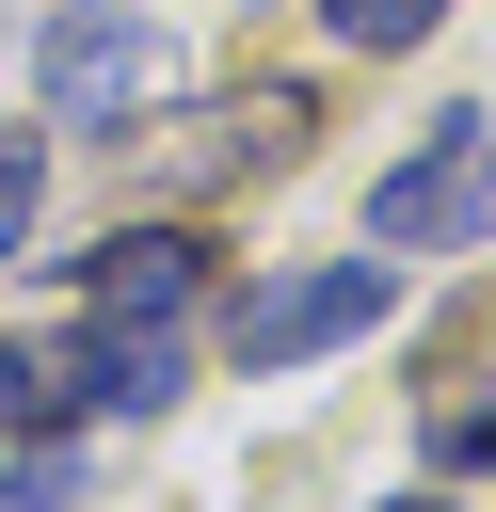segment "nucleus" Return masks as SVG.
<instances>
[{
    "mask_svg": "<svg viewBox=\"0 0 496 512\" xmlns=\"http://www.w3.org/2000/svg\"><path fill=\"white\" fill-rule=\"evenodd\" d=\"M0 512H80V448H64V432H48V448H32V464H0Z\"/></svg>",
    "mask_w": 496,
    "mask_h": 512,
    "instance_id": "9",
    "label": "nucleus"
},
{
    "mask_svg": "<svg viewBox=\"0 0 496 512\" xmlns=\"http://www.w3.org/2000/svg\"><path fill=\"white\" fill-rule=\"evenodd\" d=\"M432 16H448V0H320V32H336V48H416Z\"/></svg>",
    "mask_w": 496,
    "mask_h": 512,
    "instance_id": "8",
    "label": "nucleus"
},
{
    "mask_svg": "<svg viewBox=\"0 0 496 512\" xmlns=\"http://www.w3.org/2000/svg\"><path fill=\"white\" fill-rule=\"evenodd\" d=\"M0 432H32V352L0 336Z\"/></svg>",
    "mask_w": 496,
    "mask_h": 512,
    "instance_id": "11",
    "label": "nucleus"
},
{
    "mask_svg": "<svg viewBox=\"0 0 496 512\" xmlns=\"http://www.w3.org/2000/svg\"><path fill=\"white\" fill-rule=\"evenodd\" d=\"M304 144H320V112H304L288 80H256V96H208V112L160 128V192H240V176H272V160H304Z\"/></svg>",
    "mask_w": 496,
    "mask_h": 512,
    "instance_id": "4",
    "label": "nucleus"
},
{
    "mask_svg": "<svg viewBox=\"0 0 496 512\" xmlns=\"http://www.w3.org/2000/svg\"><path fill=\"white\" fill-rule=\"evenodd\" d=\"M368 240H384V256H464V240H496V128H480V112H432V144L384 160Z\"/></svg>",
    "mask_w": 496,
    "mask_h": 512,
    "instance_id": "2",
    "label": "nucleus"
},
{
    "mask_svg": "<svg viewBox=\"0 0 496 512\" xmlns=\"http://www.w3.org/2000/svg\"><path fill=\"white\" fill-rule=\"evenodd\" d=\"M64 384L112 400V416H160V400L192 384V336H176V320H96V336L64 352Z\"/></svg>",
    "mask_w": 496,
    "mask_h": 512,
    "instance_id": "7",
    "label": "nucleus"
},
{
    "mask_svg": "<svg viewBox=\"0 0 496 512\" xmlns=\"http://www.w3.org/2000/svg\"><path fill=\"white\" fill-rule=\"evenodd\" d=\"M80 304H96V320H192V304H208V240H192V224H128V240L80 256Z\"/></svg>",
    "mask_w": 496,
    "mask_h": 512,
    "instance_id": "5",
    "label": "nucleus"
},
{
    "mask_svg": "<svg viewBox=\"0 0 496 512\" xmlns=\"http://www.w3.org/2000/svg\"><path fill=\"white\" fill-rule=\"evenodd\" d=\"M32 208H48V144H32V128H0V256L32 240Z\"/></svg>",
    "mask_w": 496,
    "mask_h": 512,
    "instance_id": "10",
    "label": "nucleus"
},
{
    "mask_svg": "<svg viewBox=\"0 0 496 512\" xmlns=\"http://www.w3.org/2000/svg\"><path fill=\"white\" fill-rule=\"evenodd\" d=\"M384 304H400V272H384V256H320V272H256V288L224 304V352H240V368H304V352L368 336Z\"/></svg>",
    "mask_w": 496,
    "mask_h": 512,
    "instance_id": "3",
    "label": "nucleus"
},
{
    "mask_svg": "<svg viewBox=\"0 0 496 512\" xmlns=\"http://www.w3.org/2000/svg\"><path fill=\"white\" fill-rule=\"evenodd\" d=\"M160 80H176L160 0H80V16L32 48V96H48L64 128H128V112H160Z\"/></svg>",
    "mask_w": 496,
    "mask_h": 512,
    "instance_id": "1",
    "label": "nucleus"
},
{
    "mask_svg": "<svg viewBox=\"0 0 496 512\" xmlns=\"http://www.w3.org/2000/svg\"><path fill=\"white\" fill-rule=\"evenodd\" d=\"M400 512H448V496H400Z\"/></svg>",
    "mask_w": 496,
    "mask_h": 512,
    "instance_id": "12",
    "label": "nucleus"
},
{
    "mask_svg": "<svg viewBox=\"0 0 496 512\" xmlns=\"http://www.w3.org/2000/svg\"><path fill=\"white\" fill-rule=\"evenodd\" d=\"M416 448H432V464H496V288L448 320V352H432V400H416Z\"/></svg>",
    "mask_w": 496,
    "mask_h": 512,
    "instance_id": "6",
    "label": "nucleus"
}]
</instances>
